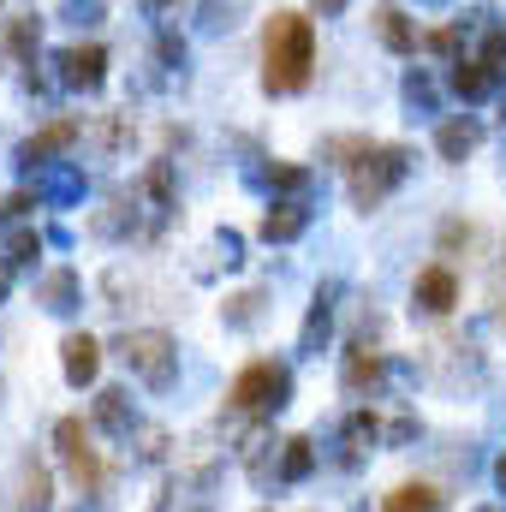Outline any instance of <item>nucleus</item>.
Listing matches in <instances>:
<instances>
[{"label":"nucleus","mask_w":506,"mask_h":512,"mask_svg":"<svg viewBox=\"0 0 506 512\" xmlns=\"http://www.w3.org/2000/svg\"><path fill=\"white\" fill-rule=\"evenodd\" d=\"M18 507H24V512L48 507V471H42V465H30V459H24V471H18Z\"/></svg>","instance_id":"obj_14"},{"label":"nucleus","mask_w":506,"mask_h":512,"mask_svg":"<svg viewBox=\"0 0 506 512\" xmlns=\"http://www.w3.org/2000/svg\"><path fill=\"white\" fill-rule=\"evenodd\" d=\"M304 233V209L298 203H274L268 215H262V239L268 245H286V239H298Z\"/></svg>","instance_id":"obj_10"},{"label":"nucleus","mask_w":506,"mask_h":512,"mask_svg":"<svg viewBox=\"0 0 506 512\" xmlns=\"http://www.w3.org/2000/svg\"><path fill=\"white\" fill-rule=\"evenodd\" d=\"M36 42H42V24H36V18H12V24H6V54H12V60H30Z\"/></svg>","instance_id":"obj_16"},{"label":"nucleus","mask_w":506,"mask_h":512,"mask_svg":"<svg viewBox=\"0 0 506 512\" xmlns=\"http://www.w3.org/2000/svg\"><path fill=\"white\" fill-rule=\"evenodd\" d=\"M376 30H381V42H387L393 54H411V48H417L411 18H405V12H393V6H381V12H376Z\"/></svg>","instance_id":"obj_13"},{"label":"nucleus","mask_w":506,"mask_h":512,"mask_svg":"<svg viewBox=\"0 0 506 512\" xmlns=\"http://www.w3.org/2000/svg\"><path fill=\"white\" fill-rule=\"evenodd\" d=\"M495 483H501V489H506V453H501V465H495Z\"/></svg>","instance_id":"obj_26"},{"label":"nucleus","mask_w":506,"mask_h":512,"mask_svg":"<svg viewBox=\"0 0 506 512\" xmlns=\"http://www.w3.org/2000/svg\"><path fill=\"white\" fill-rule=\"evenodd\" d=\"M36 256V233H12L6 239V262H30Z\"/></svg>","instance_id":"obj_23"},{"label":"nucleus","mask_w":506,"mask_h":512,"mask_svg":"<svg viewBox=\"0 0 506 512\" xmlns=\"http://www.w3.org/2000/svg\"><path fill=\"white\" fill-rule=\"evenodd\" d=\"M96 417H102V429H114V435H131V405L120 387H108V393H96Z\"/></svg>","instance_id":"obj_15"},{"label":"nucleus","mask_w":506,"mask_h":512,"mask_svg":"<svg viewBox=\"0 0 506 512\" xmlns=\"http://www.w3.org/2000/svg\"><path fill=\"white\" fill-rule=\"evenodd\" d=\"M233 411H280L286 405V370L280 364H245L227 387Z\"/></svg>","instance_id":"obj_4"},{"label":"nucleus","mask_w":506,"mask_h":512,"mask_svg":"<svg viewBox=\"0 0 506 512\" xmlns=\"http://www.w3.org/2000/svg\"><path fill=\"white\" fill-rule=\"evenodd\" d=\"M143 6H149V12H155V18H161V12H167V6H173V0H143Z\"/></svg>","instance_id":"obj_25"},{"label":"nucleus","mask_w":506,"mask_h":512,"mask_svg":"<svg viewBox=\"0 0 506 512\" xmlns=\"http://www.w3.org/2000/svg\"><path fill=\"white\" fill-rule=\"evenodd\" d=\"M310 6H316L322 18H334V12H346V0H310Z\"/></svg>","instance_id":"obj_24"},{"label":"nucleus","mask_w":506,"mask_h":512,"mask_svg":"<svg viewBox=\"0 0 506 512\" xmlns=\"http://www.w3.org/2000/svg\"><path fill=\"white\" fill-rule=\"evenodd\" d=\"M411 292H417V304H423V310H435V316H447V310L459 304V280H453V268H441V262H435V268H423Z\"/></svg>","instance_id":"obj_7"},{"label":"nucleus","mask_w":506,"mask_h":512,"mask_svg":"<svg viewBox=\"0 0 506 512\" xmlns=\"http://www.w3.org/2000/svg\"><path fill=\"white\" fill-rule=\"evenodd\" d=\"M102 78H108V48H102V42L66 48V84H72V90H96Z\"/></svg>","instance_id":"obj_6"},{"label":"nucleus","mask_w":506,"mask_h":512,"mask_svg":"<svg viewBox=\"0 0 506 512\" xmlns=\"http://www.w3.org/2000/svg\"><path fill=\"white\" fill-rule=\"evenodd\" d=\"M387 512H405V507H399V501H387Z\"/></svg>","instance_id":"obj_28"},{"label":"nucleus","mask_w":506,"mask_h":512,"mask_svg":"<svg viewBox=\"0 0 506 512\" xmlns=\"http://www.w3.org/2000/svg\"><path fill=\"white\" fill-rule=\"evenodd\" d=\"M42 298H48V310H72V298H78V280H72V274H54V280L42 286Z\"/></svg>","instance_id":"obj_20"},{"label":"nucleus","mask_w":506,"mask_h":512,"mask_svg":"<svg viewBox=\"0 0 506 512\" xmlns=\"http://www.w3.org/2000/svg\"><path fill=\"white\" fill-rule=\"evenodd\" d=\"M0 298H6V268H0Z\"/></svg>","instance_id":"obj_27"},{"label":"nucleus","mask_w":506,"mask_h":512,"mask_svg":"<svg viewBox=\"0 0 506 512\" xmlns=\"http://www.w3.org/2000/svg\"><path fill=\"white\" fill-rule=\"evenodd\" d=\"M483 66H489L495 78H501V72H506V30H495V36L483 42Z\"/></svg>","instance_id":"obj_22"},{"label":"nucleus","mask_w":506,"mask_h":512,"mask_svg":"<svg viewBox=\"0 0 506 512\" xmlns=\"http://www.w3.org/2000/svg\"><path fill=\"white\" fill-rule=\"evenodd\" d=\"M387 501H399L405 512H435V507H441V495H435L429 483H405V489H393Z\"/></svg>","instance_id":"obj_18"},{"label":"nucleus","mask_w":506,"mask_h":512,"mask_svg":"<svg viewBox=\"0 0 506 512\" xmlns=\"http://www.w3.org/2000/svg\"><path fill=\"white\" fill-rule=\"evenodd\" d=\"M477 137H483V131L471 126V120H447V126L435 131V149H441V161H465V155L477 149Z\"/></svg>","instance_id":"obj_11"},{"label":"nucleus","mask_w":506,"mask_h":512,"mask_svg":"<svg viewBox=\"0 0 506 512\" xmlns=\"http://www.w3.org/2000/svg\"><path fill=\"white\" fill-rule=\"evenodd\" d=\"M72 137H78V120H54L48 131H36V137H30L18 155H24V161H48V155H54V149H66Z\"/></svg>","instance_id":"obj_12"},{"label":"nucleus","mask_w":506,"mask_h":512,"mask_svg":"<svg viewBox=\"0 0 506 512\" xmlns=\"http://www.w3.org/2000/svg\"><path fill=\"white\" fill-rule=\"evenodd\" d=\"M310 66H316V30L304 12H274L268 30H262V84L274 96H292L310 84Z\"/></svg>","instance_id":"obj_1"},{"label":"nucleus","mask_w":506,"mask_h":512,"mask_svg":"<svg viewBox=\"0 0 506 512\" xmlns=\"http://www.w3.org/2000/svg\"><path fill=\"white\" fill-rule=\"evenodd\" d=\"M120 364L143 387H167L173 370H179V352H173V340L161 328H137V334H120Z\"/></svg>","instance_id":"obj_2"},{"label":"nucleus","mask_w":506,"mask_h":512,"mask_svg":"<svg viewBox=\"0 0 506 512\" xmlns=\"http://www.w3.org/2000/svg\"><path fill=\"white\" fill-rule=\"evenodd\" d=\"M376 376H381V358H376V352H352V358H346V387H352V393L376 387Z\"/></svg>","instance_id":"obj_17"},{"label":"nucleus","mask_w":506,"mask_h":512,"mask_svg":"<svg viewBox=\"0 0 506 512\" xmlns=\"http://www.w3.org/2000/svg\"><path fill=\"white\" fill-rule=\"evenodd\" d=\"M399 179H405V149H364V167L352 173V203L376 209Z\"/></svg>","instance_id":"obj_5"},{"label":"nucleus","mask_w":506,"mask_h":512,"mask_svg":"<svg viewBox=\"0 0 506 512\" xmlns=\"http://www.w3.org/2000/svg\"><path fill=\"white\" fill-rule=\"evenodd\" d=\"M54 447H60V459H66V477H72L84 495H96V489H102V453H96L84 417H60V423H54Z\"/></svg>","instance_id":"obj_3"},{"label":"nucleus","mask_w":506,"mask_h":512,"mask_svg":"<svg viewBox=\"0 0 506 512\" xmlns=\"http://www.w3.org/2000/svg\"><path fill=\"white\" fill-rule=\"evenodd\" d=\"M346 441H352V453H364V441H376V417H370V411H358V417L346 423Z\"/></svg>","instance_id":"obj_21"},{"label":"nucleus","mask_w":506,"mask_h":512,"mask_svg":"<svg viewBox=\"0 0 506 512\" xmlns=\"http://www.w3.org/2000/svg\"><path fill=\"white\" fill-rule=\"evenodd\" d=\"M447 84H453V96H465V102H477V96H489V84H495V72H489L483 60H453V72H447Z\"/></svg>","instance_id":"obj_9"},{"label":"nucleus","mask_w":506,"mask_h":512,"mask_svg":"<svg viewBox=\"0 0 506 512\" xmlns=\"http://www.w3.org/2000/svg\"><path fill=\"white\" fill-rule=\"evenodd\" d=\"M310 465H316V453H310V441H304V435H298V441H286V465H280V471H286V477L298 483V477H310Z\"/></svg>","instance_id":"obj_19"},{"label":"nucleus","mask_w":506,"mask_h":512,"mask_svg":"<svg viewBox=\"0 0 506 512\" xmlns=\"http://www.w3.org/2000/svg\"><path fill=\"white\" fill-rule=\"evenodd\" d=\"M60 364H66V382H72V387L96 382V370H102V346H96L90 334H66V346H60Z\"/></svg>","instance_id":"obj_8"}]
</instances>
